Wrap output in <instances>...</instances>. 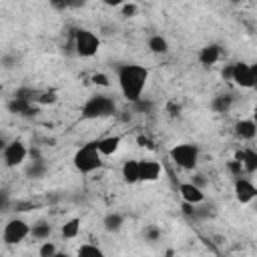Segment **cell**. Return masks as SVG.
I'll use <instances>...</instances> for the list:
<instances>
[{
  "mask_svg": "<svg viewBox=\"0 0 257 257\" xmlns=\"http://www.w3.org/2000/svg\"><path fill=\"white\" fill-rule=\"evenodd\" d=\"M60 233H62L64 239H74V237L80 233V219H78V217L68 219V221L60 227Z\"/></svg>",
  "mask_w": 257,
  "mask_h": 257,
  "instance_id": "18",
  "label": "cell"
},
{
  "mask_svg": "<svg viewBox=\"0 0 257 257\" xmlns=\"http://www.w3.org/2000/svg\"><path fill=\"white\" fill-rule=\"evenodd\" d=\"M28 157V149L24 147V143L20 141H12L8 145H4V151H2V159H4V165L6 167H18L26 161Z\"/></svg>",
  "mask_w": 257,
  "mask_h": 257,
  "instance_id": "7",
  "label": "cell"
},
{
  "mask_svg": "<svg viewBox=\"0 0 257 257\" xmlns=\"http://www.w3.org/2000/svg\"><path fill=\"white\" fill-rule=\"evenodd\" d=\"M82 116L84 118H100V116H108L114 112V100L104 96V94H96L90 96L84 104H82Z\"/></svg>",
  "mask_w": 257,
  "mask_h": 257,
  "instance_id": "4",
  "label": "cell"
},
{
  "mask_svg": "<svg viewBox=\"0 0 257 257\" xmlns=\"http://www.w3.org/2000/svg\"><path fill=\"white\" fill-rule=\"evenodd\" d=\"M120 137L118 135H110V137H104V139H100V141H96V147H98V153L102 155V157H110V155H114L116 151H118V147H120Z\"/></svg>",
  "mask_w": 257,
  "mask_h": 257,
  "instance_id": "12",
  "label": "cell"
},
{
  "mask_svg": "<svg viewBox=\"0 0 257 257\" xmlns=\"http://www.w3.org/2000/svg\"><path fill=\"white\" fill-rule=\"evenodd\" d=\"M147 44H149V50L155 52V54H167V52H169V42H167V38L161 36V34H153Z\"/></svg>",
  "mask_w": 257,
  "mask_h": 257,
  "instance_id": "16",
  "label": "cell"
},
{
  "mask_svg": "<svg viewBox=\"0 0 257 257\" xmlns=\"http://www.w3.org/2000/svg\"><path fill=\"white\" fill-rule=\"evenodd\" d=\"M137 143H139L141 147H153V145H151V139H147V137H143V135L137 139Z\"/></svg>",
  "mask_w": 257,
  "mask_h": 257,
  "instance_id": "27",
  "label": "cell"
},
{
  "mask_svg": "<svg viewBox=\"0 0 257 257\" xmlns=\"http://www.w3.org/2000/svg\"><path fill=\"white\" fill-rule=\"evenodd\" d=\"M169 157L177 167L185 171H193L199 163V147L193 143H181L169 151Z\"/></svg>",
  "mask_w": 257,
  "mask_h": 257,
  "instance_id": "3",
  "label": "cell"
},
{
  "mask_svg": "<svg viewBox=\"0 0 257 257\" xmlns=\"http://www.w3.org/2000/svg\"><path fill=\"white\" fill-rule=\"evenodd\" d=\"M235 199L241 205H251L257 199V187L249 181V179H235Z\"/></svg>",
  "mask_w": 257,
  "mask_h": 257,
  "instance_id": "8",
  "label": "cell"
},
{
  "mask_svg": "<svg viewBox=\"0 0 257 257\" xmlns=\"http://www.w3.org/2000/svg\"><path fill=\"white\" fill-rule=\"evenodd\" d=\"M120 10H122V16H133V14L137 12V4H133V2L122 4V6H120Z\"/></svg>",
  "mask_w": 257,
  "mask_h": 257,
  "instance_id": "26",
  "label": "cell"
},
{
  "mask_svg": "<svg viewBox=\"0 0 257 257\" xmlns=\"http://www.w3.org/2000/svg\"><path fill=\"white\" fill-rule=\"evenodd\" d=\"M50 233H52V227L48 223H36V225H32V233L30 235L34 239H38V241H48Z\"/></svg>",
  "mask_w": 257,
  "mask_h": 257,
  "instance_id": "21",
  "label": "cell"
},
{
  "mask_svg": "<svg viewBox=\"0 0 257 257\" xmlns=\"http://www.w3.org/2000/svg\"><path fill=\"white\" fill-rule=\"evenodd\" d=\"M58 253V247L52 241H42V245L38 247V257H54Z\"/></svg>",
  "mask_w": 257,
  "mask_h": 257,
  "instance_id": "22",
  "label": "cell"
},
{
  "mask_svg": "<svg viewBox=\"0 0 257 257\" xmlns=\"http://www.w3.org/2000/svg\"><path fill=\"white\" fill-rule=\"evenodd\" d=\"M219 58H221V46L219 44H207L199 50V62L205 66L215 64Z\"/></svg>",
  "mask_w": 257,
  "mask_h": 257,
  "instance_id": "13",
  "label": "cell"
},
{
  "mask_svg": "<svg viewBox=\"0 0 257 257\" xmlns=\"http://www.w3.org/2000/svg\"><path fill=\"white\" fill-rule=\"evenodd\" d=\"M54 257H70V255H68V253H64V251H58Z\"/></svg>",
  "mask_w": 257,
  "mask_h": 257,
  "instance_id": "31",
  "label": "cell"
},
{
  "mask_svg": "<svg viewBox=\"0 0 257 257\" xmlns=\"http://www.w3.org/2000/svg\"><path fill=\"white\" fill-rule=\"evenodd\" d=\"M251 120H253V122H255V124H257V108H255V110H253V116H251Z\"/></svg>",
  "mask_w": 257,
  "mask_h": 257,
  "instance_id": "32",
  "label": "cell"
},
{
  "mask_svg": "<svg viewBox=\"0 0 257 257\" xmlns=\"http://www.w3.org/2000/svg\"><path fill=\"white\" fill-rule=\"evenodd\" d=\"M139 169H141V181L145 183H151V181H157L163 173V167L159 161L155 159H141L139 161Z\"/></svg>",
  "mask_w": 257,
  "mask_h": 257,
  "instance_id": "11",
  "label": "cell"
},
{
  "mask_svg": "<svg viewBox=\"0 0 257 257\" xmlns=\"http://www.w3.org/2000/svg\"><path fill=\"white\" fill-rule=\"evenodd\" d=\"M223 76H225V78H229V80L233 78V64H231V66H227V68H223Z\"/></svg>",
  "mask_w": 257,
  "mask_h": 257,
  "instance_id": "28",
  "label": "cell"
},
{
  "mask_svg": "<svg viewBox=\"0 0 257 257\" xmlns=\"http://www.w3.org/2000/svg\"><path fill=\"white\" fill-rule=\"evenodd\" d=\"M149 237H151V239H157V237H159V231H157V229H151V231H149Z\"/></svg>",
  "mask_w": 257,
  "mask_h": 257,
  "instance_id": "30",
  "label": "cell"
},
{
  "mask_svg": "<svg viewBox=\"0 0 257 257\" xmlns=\"http://www.w3.org/2000/svg\"><path fill=\"white\" fill-rule=\"evenodd\" d=\"M76 171L88 175V173H94L102 167V155L98 153V147H96V141L94 143H86L84 147H80L72 159Z\"/></svg>",
  "mask_w": 257,
  "mask_h": 257,
  "instance_id": "2",
  "label": "cell"
},
{
  "mask_svg": "<svg viewBox=\"0 0 257 257\" xmlns=\"http://www.w3.org/2000/svg\"><path fill=\"white\" fill-rule=\"evenodd\" d=\"M211 106H213L215 110H219V112H225V110L231 106V98H229V96H217Z\"/></svg>",
  "mask_w": 257,
  "mask_h": 257,
  "instance_id": "23",
  "label": "cell"
},
{
  "mask_svg": "<svg viewBox=\"0 0 257 257\" xmlns=\"http://www.w3.org/2000/svg\"><path fill=\"white\" fill-rule=\"evenodd\" d=\"M149 70L141 64H122L118 66V86L126 100L139 102L141 94L147 86Z\"/></svg>",
  "mask_w": 257,
  "mask_h": 257,
  "instance_id": "1",
  "label": "cell"
},
{
  "mask_svg": "<svg viewBox=\"0 0 257 257\" xmlns=\"http://www.w3.org/2000/svg\"><path fill=\"white\" fill-rule=\"evenodd\" d=\"M98 48H100V40L92 30L80 28V30L74 32V50H76L78 56L90 58L98 52Z\"/></svg>",
  "mask_w": 257,
  "mask_h": 257,
  "instance_id": "5",
  "label": "cell"
},
{
  "mask_svg": "<svg viewBox=\"0 0 257 257\" xmlns=\"http://www.w3.org/2000/svg\"><path fill=\"white\" fill-rule=\"evenodd\" d=\"M179 193H181V199L189 205H201L205 201V193L201 187H197L195 183H181L179 185Z\"/></svg>",
  "mask_w": 257,
  "mask_h": 257,
  "instance_id": "10",
  "label": "cell"
},
{
  "mask_svg": "<svg viewBox=\"0 0 257 257\" xmlns=\"http://www.w3.org/2000/svg\"><path fill=\"white\" fill-rule=\"evenodd\" d=\"M76 257H104V253L100 247H96L92 243H82L76 251Z\"/></svg>",
  "mask_w": 257,
  "mask_h": 257,
  "instance_id": "20",
  "label": "cell"
},
{
  "mask_svg": "<svg viewBox=\"0 0 257 257\" xmlns=\"http://www.w3.org/2000/svg\"><path fill=\"white\" fill-rule=\"evenodd\" d=\"M122 223H124V217H122L120 213H108V215L104 217V221H102V225H104V229H106L108 233L120 231V229H122Z\"/></svg>",
  "mask_w": 257,
  "mask_h": 257,
  "instance_id": "17",
  "label": "cell"
},
{
  "mask_svg": "<svg viewBox=\"0 0 257 257\" xmlns=\"http://www.w3.org/2000/svg\"><path fill=\"white\" fill-rule=\"evenodd\" d=\"M92 84H96V86H108L110 84V80H108V76L104 74V72H94L92 74Z\"/></svg>",
  "mask_w": 257,
  "mask_h": 257,
  "instance_id": "24",
  "label": "cell"
},
{
  "mask_svg": "<svg viewBox=\"0 0 257 257\" xmlns=\"http://www.w3.org/2000/svg\"><path fill=\"white\" fill-rule=\"evenodd\" d=\"M235 133L239 139H245V141H251L257 137V124L251 120V118H241L237 124H235Z\"/></svg>",
  "mask_w": 257,
  "mask_h": 257,
  "instance_id": "14",
  "label": "cell"
},
{
  "mask_svg": "<svg viewBox=\"0 0 257 257\" xmlns=\"http://www.w3.org/2000/svg\"><path fill=\"white\" fill-rule=\"evenodd\" d=\"M237 86L241 88H253V70L251 64L247 62H235L233 64V78H231Z\"/></svg>",
  "mask_w": 257,
  "mask_h": 257,
  "instance_id": "9",
  "label": "cell"
},
{
  "mask_svg": "<svg viewBox=\"0 0 257 257\" xmlns=\"http://www.w3.org/2000/svg\"><path fill=\"white\" fill-rule=\"evenodd\" d=\"M229 171H231V175H235V177L239 179V177H241V173H243V165H241L239 161H235V159H233V161H229Z\"/></svg>",
  "mask_w": 257,
  "mask_h": 257,
  "instance_id": "25",
  "label": "cell"
},
{
  "mask_svg": "<svg viewBox=\"0 0 257 257\" xmlns=\"http://www.w3.org/2000/svg\"><path fill=\"white\" fill-rule=\"evenodd\" d=\"M30 233H32V227H30L24 219H10V221L4 225L2 239H4L6 245H18V243H22Z\"/></svg>",
  "mask_w": 257,
  "mask_h": 257,
  "instance_id": "6",
  "label": "cell"
},
{
  "mask_svg": "<svg viewBox=\"0 0 257 257\" xmlns=\"http://www.w3.org/2000/svg\"><path fill=\"white\" fill-rule=\"evenodd\" d=\"M241 165H243V171H245V173H257V151L245 149V151H243V161H241Z\"/></svg>",
  "mask_w": 257,
  "mask_h": 257,
  "instance_id": "19",
  "label": "cell"
},
{
  "mask_svg": "<svg viewBox=\"0 0 257 257\" xmlns=\"http://www.w3.org/2000/svg\"><path fill=\"white\" fill-rule=\"evenodd\" d=\"M251 70H253V88L257 90V62L251 64Z\"/></svg>",
  "mask_w": 257,
  "mask_h": 257,
  "instance_id": "29",
  "label": "cell"
},
{
  "mask_svg": "<svg viewBox=\"0 0 257 257\" xmlns=\"http://www.w3.org/2000/svg\"><path fill=\"white\" fill-rule=\"evenodd\" d=\"M122 179L128 183V185H135L141 181V169H139V161L131 159L122 165Z\"/></svg>",
  "mask_w": 257,
  "mask_h": 257,
  "instance_id": "15",
  "label": "cell"
}]
</instances>
